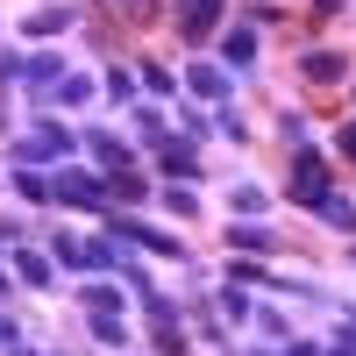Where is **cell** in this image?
<instances>
[{
    "label": "cell",
    "mask_w": 356,
    "mask_h": 356,
    "mask_svg": "<svg viewBox=\"0 0 356 356\" xmlns=\"http://www.w3.org/2000/svg\"><path fill=\"white\" fill-rule=\"evenodd\" d=\"M214 22H221V0H178V36L186 43L214 36Z\"/></svg>",
    "instance_id": "3"
},
{
    "label": "cell",
    "mask_w": 356,
    "mask_h": 356,
    "mask_svg": "<svg viewBox=\"0 0 356 356\" xmlns=\"http://www.w3.org/2000/svg\"><path fill=\"white\" fill-rule=\"evenodd\" d=\"M65 150H72V136H65V129H36V136L22 143V157H29V164H36V157H65Z\"/></svg>",
    "instance_id": "6"
},
{
    "label": "cell",
    "mask_w": 356,
    "mask_h": 356,
    "mask_svg": "<svg viewBox=\"0 0 356 356\" xmlns=\"http://www.w3.org/2000/svg\"><path fill=\"white\" fill-rule=\"evenodd\" d=\"M250 57H257V36H250V29H235V36H228V65H250Z\"/></svg>",
    "instance_id": "13"
},
{
    "label": "cell",
    "mask_w": 356,
    "mask_h": 356,
    "mask_svg": "<svg viewBox=\"0 0 356 356\" xmlns=\"http://www.w3.org/2000/svg\"><path fill=\"white\" fill-rule=\"evenodd\" d=\"M342 150H349V157H356V122H349V129H342Z\"/></svg>",
    "instance_id": "15"
},
{
    "label": "cell",
    "mask_w": 356,
    "mask_h": 356,
    "mask_svg": "<svg viewBox=\"0 0 356 356\" xmlns=\"http://www.w3.org/2000/svg\"><path fill=\"white\" fill-rule=\"evenodd\" d=\"M86 150H93L107 171H129V143L122 136H107V129H93V136H86Z\"/></svg>",
    "instance_id": "5"
},
{
    "label": "cell",
    "mask_w": 356,
    "mask_h": 356,
    "mask_svg": "<svg viewBox=\"0 0 356 356\" xmlns=\"http://www.w3.org/2000/svg\"><path fill=\"white\" fill-rule=\"evenodd\" d=\"M15 278L22 285H50V257L43 250H15Z\"/></svg>",
    "instance_id": "7"
},
{
    "label": "cell",
    "mask_w": 356,
    "mask_h": 356,
    "mask_svg": "<svg viewBox=\"0 0 356 356\" xmlns=\"http://www.w3.org/2000/svg\"><path fill=\"white\" fill-rule=\"evenodd\" d=\"M228 243H235V250H257V257H264V250H271V228L243 221V228H228Z\"/></svg>",
    "instance_id": "9"
},
{
    "label": "cell",
    "mask_w": 356,
    "mask_h": 356,
    "mask_svg": "<svg viewBox=\"0 0 356 356\" xmlns=\"http://www.w3.org/2000/svg\"><path fill=\"white\" fill-rule=\"evenodd\" d=\"M164 171H171V178H193L200 164H193V150H186V143H164Z\"/></svg>",
    "instance_id": "11"
},
{
    "label": "cell",
    "mask_w": 356,
    "mask_h": 356,
    "mask_svg": "<svg viewBox=\"0 0 356 356\" xmlns=\"http://www.w3.org/2000/svg\"><path fill=\"white\" fill-rule=\"evenodd\" d=\"M342 72H349V65H342L335 50H314V57H307V79H314V86H335Z\"/></svg>",
    "instance_id": "8"
},
{
    "label": "cell",
    "mask_w": 356,
    "mask_h": 356,
    "mask_svg": "<svg viewBox=\"0 0 356 356\" xmlns=\"http://www.w3.org/2000/svg\"><path fill=\"white\" fill-rule=\"evenodd\" d=\"M50 200H72V207H107V186H100V178H86V171H57V178H50Z\"/></svg>",
    "instance_id": "2"
},
{
    "label": "cell",
    "mask_w": 356,
    "mask_h": 356,
    "mask_svg": "<svg viewBox=\"0 0 356 356\" xmlns=\"http://www.w3.org/2000/svg\"><path fill=\"white\" fill-rule=\"evenodd\" d=\"M107 228L122 235V243H143V250H157V257H178V243H171V235H157V228H143L136 214H114Z\"/></svg>",
    "instance_id": "4"
},
{
    "label": "cell",
    "mask_w": 356,
    "mask_h": 356,
    "mask_svg": "<svg viewBox=\"0 0 356 356\" xmlns=\"http://www.w3.org/2000/svg\"><path fill=\"white\" fill-rule=\"evenodd\" d=\"M321 214H328V221H335V228H356V207H349V200H342V193H328V200H321Z\"/></svg>",
    "instance_id": "12"
},
{
    "label": "cell",
    "mask_w": 356,
    "mask_h": 356,
    "mask_svg": "<svg viewBox=\"0 0 356 356\" xmlns=\"http://www.w3.org/2000/svg\"><path fill=\"white\" fill-rule=\"evenodd\" d=\"M8 342H15V328H8V321H0V349H8Z\"/></svg>",
    "instance_id": "16"
},
{
    "label": "cell",
    "mask_w": 356,
    "mask_h": 356,
    "mask_svg": "<svg viewBox=\"0 0 356 356\" xmlns=\"http://www.w3.org/2000/svg\"><path fill=\"white\" fill-rule=\"evenodd\" d=\"M292 200H307V207L328 200V164H321V150H300V164H292Z\"/></svg>",
    "instance_id": "1"
},
{
    "label": "cell",
    "mask_w": 356,
    "mask_h": 356,
    "mask_svg": "<svg viewBox=\"0 0 356 356\" xmlns=\"http://www.w3.org/2000/svg\"><path fill=\"white\" fill-rule=\"evenodd\" d=\"M65 22H72V8H43V15H29V36H57Z\"/></svg>",
    "instance_id": "10"
},
{
    "label": "cell",
    "mask_w": 356,
    "mask_h": 356,
    "mask_svg": "<svg viewBox=\"0 0 356 356\" xmlns=\"http://www.w3.org/2000/svg\"><path fill=\"white\" fill-rule=\"evenodd\" d=\"M221 86H228V79H221L214 65H193V93H207V100H214V93H221Z\"/></svg>",
    "instance_id": "14"
}]
</instances>
